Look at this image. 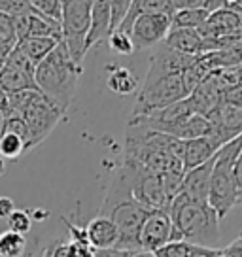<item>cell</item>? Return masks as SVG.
<instances>
[{"label":"cell","instance_id":"cell-1","mask_svg":"<svg viewBox=\"0 0 242 257\" xmlns=\"http://www.w3.org/2000/svg\"><path fill=\"white\" fill-rule=\"evenodd\" d=\"M150 212L152 208H148L146 204L138 202L133 197L129 182L123 174V170L117 167L113 170L102 208L98 212V216L112 219L119 231V242L115 248L142 249L140 242H138V233H140V227L146 221V217L150 216Z\"/></svg>","mask_w":242,"mask_h":257},{"label":"cell","instance_id":"cell-2","mask_svg":"<svg viewBox=\"0 0 242 257\" xmlns=\"http://www.w3.org/2000/svg\"><path fill=\"white\" fill-rule=\"evenodd\" d=\"M174 234L172 242H189L202 248L219 249V217L208 202H199L178 195L169 204Z\"/></svg>","mask_w":242,"mask_h":257},{"label":"cell","instance_id":"cell-3","mask_svg":"<svg viewBox=\"0 0 242 257\" xmlns=\"http://www.w3.org/2000/svg\"><path fill=\"white\" fill-rule=\"evenodd\" d=\"M81 70L83 68L74 63L65 44L59 42L57 48L36 66L34 83L40 95H44L55 108L66 113L78 91Z\"/></svg>","mask_w":242,"mask_h":257},{"label":"cell","instance_id":"cell-4","mask_svg":"<svg viewBox=\"0 0 242 257\" xmlns=\"http://www.w3.org/2000/svg\"><path fill=\"white\" fill-rule=\"evenodd\" d=\"M2 115H21L29 128V146L31 150L42 144L51 135V131L65 119V113L49 102L38 91H25L8 95V102Z\"/></svg>","mask_w":242,"mask_h":257},{"label":"cell","instance_id":"cell-5","mask_svg":"<svg viewBox=\"0 0 242 257\" xmlns=\"http://www.w3.org/2000/svg\"><path fill=\"white\" fill-rule=\"evenodd\" d=\"M242 152V135L233 138L219 148L216 153V163L212 170V180H210V191H208V204L214 210L218 217H225L229 210L236 206L238 195L242 191V185L236 180L234 167L236 161L240 157Z\"/></svg>","mask_w":242,"mask_h":257},{"label":"cell","instance_id":"cell-6","mask_svg":"<svg viewBox=\"0 0 242 257\" xmlns=\"http://www.w3.org/2000/svg\"><path fill=\"white\" fill-rule=\"evenodd\" d=\"M93 2L68 0L63 2V21H61V42L66 46L72 61L83 68L85 59V40H87L89 21H91Z\"/></svg>","mask_w":242,"mask_h":257},{"label":"cell","instance_id":"cell-7","mask_svg":"<svg viewBox=\"0 0 242 257\" xmlns=\"http://www.w3.org/2000/svg\"><path fill=\"white\" fill-rule=\"evenodd\" d=\"M187 98L184 83L180 76H169L161 81H155L152 85H142L138 91L135 106H133V113L131 117H138V115H150L154 112H159L163 108L176 104L180 100Z\"/></svg>","mask_w":242,"mask_h":257},{"label":"cell","instance_id":"cell-8","mask_svg":"<svg viewBox=\"0 0 242 257\" xmlns=\"http://www.w3.org/2000/svg\"><path fill=\"white\" fill-rule=\"evenodd\" d=\"M34 72H36V66L23 55L21 49L14 48L4 68L0 70V89L6 95L38 91L36 83H34Z\"/></svg>","mask_w":242,"mask_h":257},{"label":"cell","instance_id":"cell-9","mask_svg":"<svg viewBox=\"0 0 242 257\" xmlns=\"http://www.w3.org/2000/svg\"><path fill=\"white\" fill-rule=\"evenodd\" d=\"M172 29V16L169 14H142L131 29V40L135 49H152L165 42Z\"/></svg>","mask_w":242,"mask_h":257},{"label":"cell","instance_id":"cell-10","mask_svg":"<svg viewBox=\"0 0 242 257\" xmlns=\"http://www.w3.org/2000/svg\"><path fill=\"white\" fill-rule=\"evenodd\" d=\"M172 234H174V227H172L169 210H152L140 227L138 242L144 251L154 253L159 248L167 246L169 242H172Z\"/></svg>","mask_w":242,"mask_h":257},{"label":"cell","instance_id":"cell-11","mask_svg":"<svg viewBox=\"0 0 242 257\" xmlns=\"http://www.w3.org/2000/svg\"><path fill=\"white\" fill-rule=\"evenodd\" d=\"M193 61L195 57L182 55L174 49H170L169 46L159 44V49L152 55V61H150V70L144 78V85H152L169 76H180Z\"/></svg>","mask_w":242,"mask_h":257},{"label":"cell","instance_id":"cell-12","mask_svg":"<svg viewBox=\"0 0 242 257\" xmlns=\"http://www.w3.org/2000/svg\"><path fill=\"white\" fill-rule=\"evenodd\" d=\"M242 29V12L234 6V2L225 0L223 8L210 14L206 23L199 29L202 38L219 40V38H233L236 32Z\"/></svg>","mask_w":242,"mask_h":257},{"label":"cell","instance_id":"cell-13","mask_svg":"<svg viewBox=\"0 0 242 257\" xmlns=\"http://www.w3.org/2000/svg\"><path fill=\"white\" fill-rule=\"evenodd\" d=\"M216 155L202 163L195 169L184 172L182 180V195H186L187 199L199 202H208V191H210V180H212V170H214Z\"/></svg>","mask_w":242,"mask_h":257},{"label":"cell","instance_id":"cell-14","mask_svg":"<svg viewBox=\"0 0 242 257\" xmlns=\"http://www.w3.org/2000/svg\"><path fill=\"white\" fill-rule=\"evenodd\" d=\"M221 146H223V142L218 137H214V135L204 138H195V140H186L184 146H182V157H180L184 172L212 159L219 152Z\"/></svg>","mask_w":242,"mask_h":257},{"label":"cell","instance_id":"cell-15","mask_svg":"<svg viewBox=\"0 0 242 257\" xmlns=\"http://www.w3.org/2000/svg\"><path fill=\"white\" fill-rule=\"evenodd\" d=\"M87 244L93 249H110L115 248L119 242V231L113 225L112 219L104 216H97L89 221L85 229Z\"/></svg>","mask_w":242,"mask_h":257},{"label":"cell","instance_id":"cell-16","mask_svg":"<svg viewBox=\"0 0 242 257\" xmlns=\"http://www.w3.org/2000/svg\"><path fill=\"white\" fill-rule=\"evenodd\" d=\"M110 34H112V27H110V2H93L85 49H91L95 44L108 40Z\"/></svg>","mask_w":242,"mask_h":257},{"label":"cell","instance_id":"cell-17","mask_svg":"<svg viewBox=\"0 0 242 257\" xmlns=\"http://www.w3.org/2000/svg\"><path fill=\"white\" fill-rule=\"evenodd\" d=\"M202 42L204 38L195 29H170L163 44L182 55L199 57L202 53Z\"/></svg>","mask_w":242,"mask_h":257},{"label":"cell","instance_id":"cell-18","mask_svg":"<svg viewBox=\"0 0 242 257\" xmlns=\"http://www.w3.org/2000/svg\"><path fill=\"white\" fill-rule=\"evenodd\" d=\"M106 87L115 95H133L138 87V78L127 66H108Z\"/></svg>","mask_w":242,"mask_h":257},{"label":"cell","instance_id":"cell-19","mask_svg":"<svg viewBox=\"0 0 242 257\" xmlns=\"http://www.w3.org/2000/svg\"><path fill=\"white\" fill-rule=\"evenodd\" d=\"M219 249L202 248V246H195V244L180 240V242H169L167 246H163L157 251H154V255L155 257H216L219 255Z\"/></svg>","mask_w":242,"mask_h":257},{"label":"cell","instance_id":"cell-20","mask_svg":"<svg viewBox=\"0 0 242 257\" xmlns=\"http://www.w3.org/2000/svg\"><path fill=\"white\" fill-rule=\"evenodd\" d=\"M59 42H61L59 38H27V40L17 42L16 48L21 49L23 55L27 57L34 66H38V64L57 48Z\"/></svg>","mask_w":242,"mask_h":257},{"label":"cell","instance_id":"cell-21","mask_svg":"<svg viewBox=\"0 0 242 257\" xmlns=\"http://www.w3.org/2000/svg\"><path fill=\"white\" fill-rule=\"evenodd\" d=\"M210 17V12L206 8H189L174 12L172 16V29H195L199 31Z\"/></svg>","mask_w":242,"mask_h":257},{"label":"cell","instance_id":"cell-22","mask_svg":"<svg viewBox=\"0 0 242 257\" xmlns=\"http://www.w3.org/2000/svg\"><path fill=\"white\" fill-rule=\"evenodd\" d=\"M27 249V238L14 231L0 233V257H23Z\"/></svg>","mask_w":242,"mask_h":257},{"label":"cell","instance_id":"cell-23","mask_svg":"<svg viewBox=\"0 0 242 257\" xmlns=\"http://www.w3.org/2000/svg\"><path fill=\"white\" fill-rule=\"evenodd\" d=\"M27 153V144L23 138L16 137L12 133H2L0 137V157L8 161H16Z\"/></svg>","mask_w":242,"mask_h":257},{"label":"cell","instance_id":"cell-24","mask_svg":"<svg viewBox=\"0 0 242 257\" xmlns=\"http://www.w3.org/2000/svg\"><path fill=\"white\" fill-rule=\"evenodd\" d=\"M33 8L53 25L61 27L63 21V0H33Z\"/></svg>","mask_w":242,"mask_h":257},{"label":"cell","instance_id":"cell-25","mask_svg":"<svg viewBox=\"0 0 242 257\" xmlns=\"http://www.w3.org/2000/svg\"><path fill=\"white\" fill-rule=\"evenodd\" d=\"M17 46V32H16V21L14 17L0 14V48L12 49Z\"/></svg>","mask_w":242,"mask_h":257},{"label":"cell","instance_id":"cell-26","mask_svg":"<svg viewBox=\"0 0 242 257\" xmlns=\"http://www.w3.org/2000/svg\"><path fill=\"white\" fill-rule=\"evenodd\" d=\"M2 133H12L16 137L23 138L25 144H27V152H31V146H29V128H27L21 115H6L4 117V128H2Z\"/></svg>","mask_w":242,"mask_h":257},{"label":"cell","instance_id":"cell-27","mask_svg":"<svg viewBox=\"0 0 242 257\" xmlns=\"http://www.w3.org/2000/svg\"><path fill=\"white\" fill-rule=\"evenodd\" d=\"M6 221H8V231H14V233L23 234V236L33 227V219L29 216V212H25V210H16Z\"/></svg>","mask_w":242,"mask_h":257},{"label":"cell","instance_id":"cell-28","mask_svg":"<svg viewBox=\"0 0 242 257\" xmlns=\"http://www.w3.org/2000/svg\"><path fill=\"white\" fill-rule=\"evenodd\" d=\"M108 44H110V49L115 51V53H119V55H131L135 51L131 36L121 31H113L110 34V38H108Z\"/></svg>","mask_w":242,"mask_h":257},{"label":"cell","instance_id":"cell-29","mask_svg":"<svg viewBox=\"0 0 242 257\" xmlns=\"http://www.w3.org/2000/svg\"><path fill=\"white\" fill-rule=\"evenodd\" d=\"M131 0H117V2H110V27L112 32L119 29V25L125 21V17L129 14Z\"/></svg>","mask_w":242,"mask_h":257},{"label":"cell","instance_id":"cell-30","mask_svg":"<svg viewBox=\"0 0 242 257\" xmlns=\"http://www.w3.org/2000/svg\"><path fill=\"white\" fill-rule=\"evenodd\" d=\"M29 10H31L29 0H0V14H6L10 17L23 16Z\"/></svg>","mask_w":242,"mask_h":257},{"label":"cell","instance_id":"cell-31","mask_svg":"<svg viewBox=\"0 0 242 257\" xmlns=\"http://www.w3.org/2000/svg\"><path fill=\"white\" fill-rule=\"evenodd\" d=\"M219 104H229L234 108H242V83L227 85L219 95Z\"/></svg>","mask_w":242,"mask_h":257},{"label":"cell","instance_id":"cell-32","mask_svg":"<svg viewBox=\"0 0 242 257\" xmlns=\"http://www.w3.org/2000/svg\"><path fill=\"white\" fill-rule=\"evenodd\" d=\"M16 210V204L10 197H4V195L0 197V219H8Z\"/></svg>","mask_w":242,"mask_h":257},{"label":"cell","instance_id":"cell-33","mask_svg":"<svg viewBox=\"0 0 242 257\" xmlns=\"http://www.w3.org/2000/svg\"><path fill=\"white\" fill-rule=\"evenodd\" d=\"M221 253L225 257H242V236L231 242L227 248H221Z\"/></svg>","mask_w":242,"mask_h":257},{"label":"cell","instance_id":"cell-34","mask_svg":"<svg viewBox=\"0 0 242 257\" xmlns=\"http://www.w3.org/2000/svg\"><path fill=\"white\" fill-rule=\"evenodd\" d=\"M4 170H6V165H4V159L0 157V176L4 174Z\"/></svg>","mask_w":242,"mask_h":257},{"label":"cell","instance_id":"cell-35","mask_svg":"<svg viewBox=\"0 0 242 257\" xmlns=\"http://www.w3.org/2000/svg\"><path fill=\"white\" fill-rule=\"evenodd\" d=\"M2 128H4V115L0 112V137H2Z\"/></svg>","mask_w":242,"mask_h":257},{"label":"cell","instance_id":"cell-36","mask_svg":"<svg viewBox=\"0 0 242 257\" xmlns=\"http://www.w3.org/2000/svg\"><path fill=\"white\" fill-rule=\"evenodd\" d=\"M234 6L238 8V12H242V0H234Z\"/></svg>","mask_w":242,"mask_h":257},{"label":"cell","instance_id":"cell-37","mask_svg":"<svg viewBox=\"0 0 242 257\" xmlns=\"http://www.w3.org/2000/svg\"><path fill=\"white\" fill-rule=\"evenodd\" d=\"M236 204H238V206H242V191H240V195H238V201H236Z\"/></svg>","mask_w":242,"mask_h":257},{"label":"cell","instance_id":"cell-38","mask_svg":"<svg viewBox=\"0 0 242 257\" xmlns=\"http://www.w3.org/2000/svg\"><path fill=\"white\" fill-rule=\"evenodd\" d=\"M36 257H49V255H48V251H42L40 255H36Z\"/></svg>","mask_w":242,"mask_h":257},{"label":"cell","instance_id":"cell-39","mask_svg":"<svg viewBox=\"0 0 242 257\" xmlns=\"http://www.w3.org/2000/svg\"><path fill=\"white\" fill-rule=\"evenodd\" d=\"M218 257H225V255H223V253H221V249H219V255Z\"/></svg>","mask_w":242,"mask_h":257}]
</instances>
